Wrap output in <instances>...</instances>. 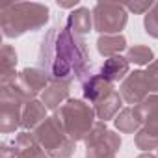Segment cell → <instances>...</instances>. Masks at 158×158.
I'll use <instances>...</instances> for the list:
<instances>
[{
    "label": "cell",
    "instance_id": "obj_1",
    "mask_svg": "<svg viewBox=\"0 0 158 158\" xmlns=\"http://www.w3.org/2000/svg\"><path fill=\"white\" fill-rule=\"evenodd\" d=\"M37 61L39 67L50 76V80H84L91 73L86 41L73 34L67 26L60 24L52 26L41 39Z\"/></svg>",
    "mask_w": 158,
    "mask_h": 158
},
{
    "label": "cell",
    "instance_id": "obj_2",
    "mask_svg": "<svg viewBox=\"0 0 158 158\" xmlns=\"http://www.w3.org/2000/svg\"><path fill=\"white\" fill-rule=\"evenodd\" d=\"M50 19V10L39 2H13L0 8V30L8 39L41 30Z\"/></svg>",
    "mask_w": 158,
    "mask_h": 158
},
{
    "label": "cell",
    "instance_id": "obj_3",
    "mask_svg": "<svg viewBox=\"0 0 158 158\" xmlns=\"http://www.w3.org/2000/svg\"><path fill=\"white\" fill-rule=\"evenodd\" d=\"M73 141H84L97 123V114L91 104L82 99H69L60 110L54 112Z\"/></svg>",
    "mask_w": 158,
    "mask_h": 158
},
{
    "label": "cell",
    "instance_id": "obj_4",
    "mask_svg": "<svg viewBox=\"0 0 158 158\" xmlns=\"http://www.w3.org/2000/svg\"><path fill=\"white\" fill-rule=\"evenodd\" d=\"M32 134L45 149L48 158H71L76 151V141L67 136L56 115H48Z\"/></svg>",
    "mask_w": 158,
    "mask_h": 158
},
{
    "label": "cell",
    "instance_id": "obj_5",
    "mask_svg": "<svg viewBox=\"0 0 158 158\" xmlns=\"http://www.w3.org/2000/svg\"><path fill=\"white\" fill-rule=\"evenodd\" d=\"M93 13V30L101 35H115L128 23V11L125 4L117 2H97L91 10Z\"/></svg>",
    "mask_w": 158,
    "mask_h": 158
},
{
    "label": "cell",
    "instance_id": "obj_6",
    "mask_svg": "<svg viewBox=\"0 0 158 158\" xmlns=\"http://www.w3.org/2000/svg\"><path fill=\"white\" fill-rule=\"evenodd\" d=\"M84 143H86V154H84L86 158H115L117 151L121 149V136L110 130L104 121L97 119Z\"/></svg>",
    "mask_w": 158,
    "mask_h": 158
},
{
    "label": "cell",
    "instance_id": "obj_7",
    "mask_svg": "<svg viewBox=\"0 0 158 158\" xmlns=\"http://www.w3.org/2000/svg\"><path fill=\"white\" fill-rule=\"evenodd\" d=\"M48 84H50V76L41 67H26L19 73L17 80L10 86V89L24 102H30L35 101L37 95H41Z\"/></svg>",
    "mask_w": 158,
    "mask_h": 158
},
{
    "label": "cell",
    "instance_id": "obj_8",
    "mask_svg": "<svg viewBox=\"0 0 158 158\" xmlns=\"http://www.w3.org/2000/svg\"><path fill=\"white\" fill-rule=\"evenodd\" d=\"M24 104L10 88H0V132L10 134L21 127Z\"/></svg>",
    "mask_w": 158,
    "mask_h": 158
},
{
    "label": "cell",
    "instance_id": "obj_9",
    "mask_svg": "<svg viewBox=\"0 0 158 158\" xmlns=\"http://www.w3.org/2000/svg\"><path fill=\"white\" fill-rule=\"evenodd\" d=\"M119 93H121L123 101H125L127 104H132V106L139 104V102L145 101L149 95H152L145 71H141V69L132 71V73L125 78V80L121 82Z\"/></svg>",
    "mask_w": 158,
    "mask_h": 158
},
{
    "label": "cell",
    "instance_id": "obj_10",
    "mask_svg": "<svg viewBox=\"0 0 158 158\" xmlns=\"http://www.w3.org/2000/svg\"><path fill=\"white\" fill-rule=\"evenodd\" d=\"M114 91V84L101 74V73H89L82 80V93L84 99L89 101L93 106L99 104L102 99H106Z\"/></svg>",
    "mask_w": 158,
    "mask_h": 158
},
{
    "label": "cell",
    "instance_id": "obj_11",
    "mask_svg": "<svg viewBox=\"0 0 158 158\" xmlns=\"http://www.w3.org/2000/svg\"><path fill=\"white\" fill-rule=\"evenodd\" d=\"M132 108L138 121L141 123V128H145L149 134L158 138V95L152 93Z\"/></svg>",
    "mask_w": 158,
    "mask_h": 158
},
{
    "label": "cell",
    "instance_id": "obj_12",
    "mask_svg": "<svg viewBox=\"0 0 158 158\" xmlns=\"http://www.w3.org/2000/svg\"><path fill=\"white\" fill-rule=\"evenodd\" d=\"M69 89H71V82L50 80L47 89L41 93V102L47 106V110L56 112L69 101Z\"/></svg>",
    "mask_w": 158,
    "mask_h": 158
},
{
    "label": "cell",
    "instance_id": "obj_13",
    "mask_svg": "<svg viewBox=\"0 0 158 158\" xmlns=\"http://www.w3.org/2000/svg\"><path fill=\"white\" fill-rule=\"evenodd\" d=\"M13 145L17 149V158H48V154L45 152V149L39 145L32 132H19L15 136Z\"/></svg>",
    "mask_w": 158,
    "mask_h": 158
},
{
    "label": "cell",
    "instance_id": "obj_14",
    "mask_svg": "<svg viewBox=\"0 0 158 158\" xmlns=\"http://www.w3.org/2000/svg\"><path fill=\"white\" fill-rule=\"evenodd\" d=\"M99 73L106 78V80H110L112 84L114 82H123L125 78L130 74V63L123 56H114V58L104 60V63L101 65Z\"/></svg>",
    "mask_w": 158,
    "mask_h": 158
},
{
    "label": "cell",
    "instance_id": "obj_15",
    "mask_svg": "<svg viewBox=\"0 0 158 158\" xmlns=\"http://www.w3.org/2000/svg\"><path fill=\"white\" fill-rule=\"evenodd\" d=\"M47 106L41 101H30L24 104L23 110V121H21V128L26 132H34L45 119H47Z\"/></svg>",
    "mask_w": 158,
    "mask_h": 158
},
{
    "label": "cell",
    "instance_id": "obj_16",
    "mask_svg": "<svg viewBox=\"0 0 158 158\" xmlns=\"http://www.w3.org/2000/svg\"><path fill=\"white\" fill-rule=\"evenodd\" d=\"M0 60H2V73H0V88H10L19 73L15 71L17 67V52L11 45H4L2 52H0Z\"/></svg>",
    "mask_w": 158,
    "mask_h": 158
},
{
    "label": "cell",
    "instance_id": "obj_17",
    "mask_svg": "<svg viewBox=\"0 0 158 158\" xmlns=\"http://www.w3.org/2000/svg\"><path fill=\"white\" fill-rule=\"evenodd\" d=\"M67 28L76 34V35H84L93 30V13L88 8H76L67 15Z\"/></svg>",
    "mask_w": 158,
    "mask_h": 158
},
{
    "label": "cell",
    "instance_id": "obj_18",
    "mask_svg": "<svg viewBox=\"0 0 158 158\" xmlns=\"http://www.w3.org/2000/svg\"><path fill=\"white\" fill-rule=\"evenodd\" d=\"M123 97L119 91H112L106 99H102L99 104H95V114H97V119L99 121H110V119H115V115L123 110Z\"/></svg>",
    "mask_w": 158,
    "mask_h": 158
},
{
    "label": "cell",
    "instance_id": "obj_19",
    "mask_svg": "<svg viewBox=\"0 0 158 158\" xmlns=\"http://www.w3.org/2000/svg\"><path fill=\"white\" fill-rule=\"evenodd\" d=\"M127 48V37L123 34H115V35H99L97 39V50L101 56L114 58V56H121V52Z\"/></svg>",
    "mask_w": 158,
    "mask_h": 158
},
{
    "label": "cell",
    "instance_id": "obj_20",
    "mask_svg": "<svg viewBox=\"0 0 158 158\" xmlns=\"http://www.w3.org/2000/svg\"><path fill=\"white\" fill-rule=\"evenodd\" d=\"M114 125H115V128H117L119 132H123V134H136V132L141 128V123L138 121V117H136L132 106L123 108V110L115 115Z\"/></svg>",
    "mask_w": 158,
    "mask_h": 158
},
{
    "label": "cell",
    "instance_id": "obj_21",
    "mask_svg": "<svg viewBox=\"0 0 158 158\" xmlns=\"http://www.w3.org/2000/svg\"><path fill=\"white\" fill-rule=\"evenodd\" d=\"M128 63H136V65H151L154 61V52L151 47L147 45H132L127 48V56Z\"/></svg>",
    "mask_w": 158,
    "mask_h": 158
},
{
    "label": "cell",
    "instance_id": "obj_22",
    "mask_svg": "<svg viewBox=\"0 0 158 158\" xmlns=\"http://www.w3.org/2000/svg\"><path fill=\"white\" fill-rule=\"evenodd\" d=\"M134 143L138 149L145 151V152H151L152 149H158V138L149 134L145 128H139L136 134H134Z\"/></svg>",
    "mask_w": 158,
    "mask_h": 158
},
{
    "label": "cell",
    "instance_id": "obj_23",
    "mask_svg": "<svg viewBox=\"0 0 158 158\" xmlns=\"http://www.w3.org/2000/svg\"><path fill=\"white\" fill-rule=\"evenodd\" d=\"M143 28L147 35L158 39V2H154V6L149 10L147 15H143Z\"/></svg>",
    "mask_w": 158,
    "mask_h": 158
},
{
    "label": "cell",
    "instance_id": "obj_24",
    "mask_svg": "<svg viewBox=\"0 0 158 158\" xmlns=\"http://www.w3.org/2000/svg\"><path fill=\"white\" fill-rule=\"evenodd\" d=\"M145 74H147V80H149V86H151V93L158 95V58L151 65H147Z\"/></svg>",
    "mask_w": 158,
    "mask_h": 158
},
{
    "label": "cell",
    "instance_id": "obj_25",
    "mask_svg": "<svg viewBox=\"0 0 158 158\" xmlns=\"http://www.w3.org/2000/svg\"><path fill=\"white\" fill-rule=\"evenodd\" d=\"M152 6H154V2H151V0H139V2L134 0V2L125 4L127 11H134V13H139V15H147Z\"/></svg>",
    "mask_w": 158,
    "mask_h": 158
},
{
    "label": "cell",
    "instance_id": "obj_26",
    "mask_svg": "<svg viewBox=\"0 0 158 158\" xmlns=\"http://www.w3.org/2000/svg\"><path fill=\"white\" fill-rule=\"evenodd\" d=\"M0 158H17V149L15 145H8V143H2L0 147Z\"/></svg>",
    "mask_w": 158,
    "mask_h": 158
},
{
    "label": "cell",
    "instance_id": "obj_27",
    "mask_svg": "<svg viewBox=\"0 0 158 158\" xmlns=\"http://www.w3.org/2000/svg\"><path fill=\"white\" fill-rule=\"evenodd\" d=\"M58 6L60 8H76L78 0H71V2H61V0H58Z\"/></svg>",
    "mask_w": 158,
    "mask_h": 158
},
{
    "label": "cell",
    "instance_id": "obj_28",
    "mask_svg": "<svg viewBox=\"0 0 158 158\" xmlns=\"http://www.w3.org/2000/svg\"><path fill=\"white\" fill-rule=\"evenodd\" d=\"M138 158H158L156 154H152V152H143V154H139Z\"/></svg>",
    "mask_w": 158,
    "mask_h": 158
},
{
    "label": "cell",
    "instance_id": "obj_29",
    "mask_svg": "<svg viewBox=\"0 0 158 158\" xmlns=\"http://www.w3.org/2000/svg\"><path fill=\"white\" fill-rule=\"evenodd\" d=\"M156 156H158V149H156Z\"/></svg>",
    "mask_w": 158,
    "mask_h": 158
}]
</instances>
